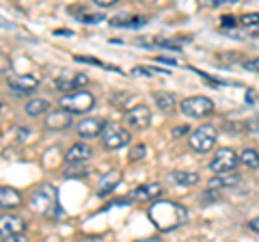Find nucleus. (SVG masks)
Listing matches in <instances>:
<instances>
[{"instance_id": "obj_17", "label": "nucleus", "mask_w": 259, "mask_h": 242, "mask_svg": "<svg viewBox=\"0 0 259 242\" xmlns=\"http://www.w3.org/2000/svg\"><path fill=\"white\" fill-rule=\"evenodd\" d=\"M22 195L11 186H3L0 188V208H18L22 206Z\"/></svg>"}, {"instance_id": "obj_9", "label": "nucleus", "mask_w": 259, "mask_h": 242, "mask_svg": "<svg viewBox=\"0 0 259 242\" xmlns=\"http://www.w3.org/2000/svg\"><path fill=\"white\" fill-rule=\"evenodd\" d=\"M149 121H151V110H149V106H145V104H139V106L130 108L127 115H125V124L130 128H136V130L147 128Z\"/></svg>"}, {"instance_id": "obj_8", "label": "nucleus", "mask_w": 259, "mask_h": 242, "mask_svg": "<svg viewBox=\"0 0 259 242\" xmlns=\"http://www.w3.org/2000/svg\"><path fill=\"white\" fill-rule=\"evenodd\" d=\"M26 231V221L18 214H0V240Z\"/></svg>"}, {"instance_id": "obj_18", "label": "nucleus", "mask_w": 259, "mask_h": 242, "mask_svg": "<svg viewBox=\"0 0 259 242\" xmlns=\"http://www.w3.org/2000/svg\"><path fill=\"white\" fill-rule=\"evenodd\" d=\"M149 22V18L145 15H134V18H112L110 20V26H117V28H141Z\"/></svg>"}, {"instance_id": "obj_23", "label": "nucleus", "mask_w": 259, "mask_h": 242, "mask_svg": "<svg viewBox=\"0 0 259 242\" xmlns=\"http://www.w3.org/2000/svg\"><path fill=\"white\" fill-rule=\"evenodd\" d=\"M153 100H156V104H158L162 110H173L175 106H180V104H177V98H175L173 93H168V91L156 93V95H153Z\"/></svg>"}, {"instance_id": "obj_33", "label": "nucleus", "mask_w": 259, "mask_h": 242, "mask_svg": "<svg viewBox=\"0 0 259 242\" xmlns=\"http://www.w3.org/2000/svg\"><path fill=\"white\" fill-rule=\"evenodd\" d=\"M246 102L248 104H257L259 102V95L253 91V89H248V91H246Z\"/></svg>"}, {"instance_id": "obj_3", "label": "nucleus", "mask_w": 259, "mask_h": 242, "mask_svg": "<svg viewBox=\"0 0 259 242\" xmlns=\"http://www.w3.org/2000/svg\"><path fill=\"white\" fill-rule=\"evenodd\" d=\"M180 110L190 119H205L214 115V102L207 95H190V98L182 100Z\"/></svg>"}, {"instance_id": "obj_16", "label": "nucleus", "mask_w": 259, "mask_h": 242, "mask_svg": "<svg viewBox=\"0 0 259 242\" xmlns=\"http://www.w3.org/2000/svg\"><path fill=\"white\" fill-rule=\"evenodd\" d=\"M119 182H121V173L119 171H108L106 175H102L100 182H97V195L100 197L110 195V192L119 186Z\"/></svg>"}, {"instance_id": "obj_22", "label": "nucleus", "mask_w": 259, "mask_h": 242, "mask_svg": "<svg viewBox=\"0 0 259 242\" xmlns=\"http://www.w3.org/2000/svg\"><path fill=\"white\" fill-rule=\"evenodd\" d=\"M238 24L244 30H250L255 37L259 35V11H255V13H246V15H242V18L238 20Z\"/></svg>"}, {"instance_id": "obj_5", "label": "nucleus", "mask_w": 259, "mask_h": 242, "mask_svg": "<svg viewBox=\"0 0 259 242\" xmlns=\"http://www.w3.org/2000/svg\"><path fill=\"white\" fill-rule=\"evenodd\" d=\"M240 165V154L231 147H221L216 149L214 158L209 160V171L216 175H225V173H236V169Z\"/></svg>"}, {"instance_id": "obj_1", "label": "nucleus", "mask_w": 259, "mask_h": 242, "mask_svg": "<svg viewBox=\"0 0 259 242\" xmlns=\"http://www.w3.org/2000/svg\"><path fill=\"white\" fill-rule=\"evenodd\" d=\"M147 216L151 225L160 231H173L177 227L188 221V210L184 206L175 204V201H166V199H158L153 201L147 210Z\"/></svg>"}, {"instance_id": "obj_34", "label": "nucleus", "mask_w": 259, "mask_h": 242, "mask_svg": "<svg viewBox=\"0 0 259 242\" xmlns=\"http://www.w3.org/2000/svg\"><path fill=\"white\" fill-rule=\"evenodd\" d=\"M248 229L255 231V233H259V216H255V219L248 221Z\"/></svg>"}, {"instance_id": "obj_36", "label": "nucleus", "mask_w": 259, "mask_h": 242, "mask_svg": "<svg viewBox=\"0 0 259 242\" xmlns=\"http://www.w3.org/2000/svg\"><path fill=\"white\" fill-rule=\"evenodd\" d=\"M134 242H162L160 238H143V240H134Z\"/></svg>"}, {"instance_id": "obj_25", "label": "nucleus", "mask_w": 259, "mask_h": 242, "mask_svg": "<svg viewBox=\"0 0 259 242\" xmlns=\"http://www.w3.org/2000/svg\"><path fill=\"white\" fill-rule=\"evenodd\" d=\"M71 13H76V18L84 24H97V22L104 20L102 13H89L87 9H71Z\"/></svg>"}, {"instance_id": "obj_14", "label": "nucleus", "mask_w": 259, "mask_h": 242, "mask_svg": "<svg viewBox=\"0 0 259 242\" xmlns=\"http://www.w3.org/2000/svg\"><path fill=\"white\" fill-rule=\"evenodd\" d=\"M39 80L30 74H24V76H11L9 78V87L13 89L15 93H32L37 89Z\"/></svg>"}, {"instance_id": "obj_30", "label": "nucleus", "mask_w": 259, "mask_h": 242, "mask_svg": "<svg viewBox=\"0 0 259 242\" xmlns=\"http://www.w3.org/2000/svg\"><path fill=\"white\" fill-rule=\"evenodd\" d=\"M221 24H223V28H229V26L236 28V26H238V20H236V18H231V15H225Z\"/></svg>"}, {"instance_id": "obj_20", "label": "nucleus", "mask_w": 259, "mask_h": 242, "mask_svg": "<svg viewBox=\"0 0 259 242\" xmlns=\"http://www.w3.org/2000/svg\"><path fill=\"white\" fill-rule=\"evenodd\" d=\"M48 110H50V102L44 100V98H35V100L26 102V115L28 117H41Z\"/></svg>"}, {"instance_id": "obj_19", "label": "nucleus", "mask_w": 259, "mask_h": 242, "mask_svg": "<svg viewBox=\"0 0 259 242\" xmlns=\"http://www.w3.org/2000/svg\"><path fill=\"white\" fill-rule=\"evenodd\" d=\"M238 182H240V175L238 173H225V175L212 177V180L207 182V186L209 188H231V186H236Z\"/></svg>"}, {"instance_id": "obj_27", "label": "nucleus", "mask_w": 259, "mask_h": 242, "mask_svg": "<svg viewBox=\"0 0 259 242\" xmlns=\"http://www.w3.org/2000/svg\"><path fill=\"white\" fill-rule=\"evenodd\" d=\"M246 130H248V132H253V134H259V115L250 117V119L246 121Z\"/></svg>"}, {"instance_id": "obj_6", "label": "nucleus", "mask_w": 259, "mask_h": 242, "mask_svg": "<svg viewBox=\"0 0 259 242\" xmlns=\"http://www.w3.org/2000/svg\"><path fill=\"white\" fill-rule=\"evenodd\" d=\"M95 106V95L89 91H74L61 98V108L67 110L69 115H84Z\"/></svg>"}, {"instance_id": "obj_10", "label": "nucleus", "mask_w": 259, "mask_h": 242, "mask_svg": "<svg viewBox=\"0 0 259 242\" xmlns=\"http://www.w3.org/2000/svg\"><path fill=\"white\" fill-rule=\"evenodd\" d=\"M106 130V121L100 117H87L82 121H78V134L82 139H95Z\"/></svg>"}, {"instance_id": "obj_4", "label": "nucleus", "mask_w": 259, "mask_h": 242, "mask_svg": "<svg viewBox=\"0 0 259 242\" xmlns=\"http://www.w3.org/2000/svg\"><path fill=\"white\" fill-rule=\"evenodd\" d=\"M216 139H218V130H216V128L209 126V124H203V126H199L197 130L190 134L188 145H190L192 151H197V154H207V151L214 149Z\"/></svg>"}, {"instance_id": "obj_28", "label": "nucleus", "mask_w": 259, "mask_h": 242, "mask_svg": "<svg viewBox=\"0 0 259 242\" xmlns=\"http://www.w3.org/2000/svg\"><path fill=\"white\" fill-rule=\"evenodd\" d=\"M9 71H11V61H9V56L0 54V74H9Z\"/></svg>"}, {"instance_id": "obj_11", "label": "nucleus", "mask_w": 259, "mask_h": 242, "mask_svg": "<svg viewBox=\"0 0 259 242\" xmlns=\"http://www.w3.org/2000/svg\"><path fill=\"white\" fill-rule=\"evenodd\" d=\"M89 83L84 74H71V71H63V74L54 80V85L59 91H69V89H80Z\"/></svg>"}, {"instance_id": "obj_12", "label": "nucleus", "mask_w": 259, "mask_h": 242, "mask_svg": "<svg viewBox=\"0 0 259 242\" xmlns=\"http://www.w3.org/2000/svg\"><path fill=\"white\" fill-rule=\"evenodd\" d=\"M91 156H93V149L89 147L87 143H76V145H71V147L67 149V154H65V163H69V165H82Z\"/></svg>"}, {"instance_id": "obj_2", "label": "nucleus", "mask_w": 259, "mask_h": 242, "mask_svg": "<svg viewBox=\"0 0 259 242\" xmlns=\"http://www.w3.org/2000/svg\"><path fill=\"white\" fill-rule=\"evenodd\" d=\"M30 208L44 216H52V210H56V216L63 214V208H59V199H56V188L50 184H44L30 195Z\"/></svg>"}, {"instance_id": "obj_24", "label": "nucleus", "mask_w": 259, "mask_h": 242, "mask_svg": "<svg viewBox=\"0 0 259 242\" xmlns=\"http://www.w3.org/2000/svg\"><path fill=\"white\" fill-rule=\"evenodd\" d=\"M240 165H244L248 169H259V151L253 147H246L242 149L240 154Z\"/></svg>"}, {"instance_id": "obj_7", "label": "nucleus", "mask_w": 259, "mask_h": 242, "mask_svg": "<svg viewBox=\"0 0 259 242\" xmlns=\"http://www.w3.org/2000/svg\"><path fill=\"white\" fill-rule=\"evenodd\" d=\"M130 141H132V136H130L127 130L119 126H108L106 132H104V147L115 151V149H121V147H127Z\"/></svg>"}, {"instance_id": "obj_21", "label": "nucleus", "mask_w": 259, "mask_h": 242, "mask_svg": "<svg viewBox=\"0 0 259 242\" xmlns=\"http://www.w3.org/2000/svg\"><path fill=\"white\" fill-rule=\"evenodd\" d=\"M168 177L175 184H182V186H194L199 182V173H192V171H173Z\"/></svg>"}, {"instance_id": "obj_15", "label": "nucleus", "mask_w": 259, "mask_h": 242, "mask_svg": "<svg viewBox=\"0 0 259 242\" xmlns=\"http://www.w3.org/2000/svg\"><path fill=\"white\" fill-rule=\"evenodd\" d=\"M74 121H71V115L67 110H52L50 115L46 117V128H50V130H65V128H69Z\"/></svg>"}, {"instance_id": "obj_29", "label": "nucleus", "mask_w": 259, "mask_h": 242, "mask_svg": "<svg viewBox=\"0 0 259 242\" xmlns=\"http://www.w3.org/2000/svg\"><path fill=\"white\" fill-rule=\"evenodd\" d=\"M242 67L248 69V71H255V74H259V56H257V59L244 61V63H242Z\"/></svg>"}, {"instance_id": "obj_32", "label": "nucleus", "mask_w": 259, "mask_h": 242, "mask_svg": "<svg viewBox=\"0 0 259 242\" xmlns=\"http://www.w3.org/2000/svg\"><path fill=\"white\" fill-rule=\"evenodd\" d=\"M95 7H102V9H108V7L117 5V0H93Z\"/></svg>"}, {"instance_id": "obj_37", "label": "nucleus", "mask_w": 259, "mask_h": 242, "mask_svg": "<svg viewBox=\"0 0 259 242\" xmlns=\"http://www.w3.org/2000/svg\"><path fill=\"white\" fill-rule=\"evenodd\" d=\"M257 37H259V35H257Z\"/></svg>"}, {"instance_id": "obj_35", "label": "nucleus", "mask_w": 259, "mask_h": 242, "mask_svg": "<svg viewBox=\"0 0 259 242\" xmlns=\"http://www.w3.org/2000/svg\"><path fill=\"white\" fill-rule=\"evenodd\" d=\"M188 132V126H182V128H175L173 130V136H180V134H186Z\"/></svg>"}, {"instance_id": "obj_26", "label": "nucleus", "mask_w": 259, "mask_h": 242, "mask_svg": "<svg viewBox=\"0 0 259 242\" xmlns=\"http://www.w3.org/2000/svg\"><path fill=\"white\" fill-rule=\"evenodd\" d=\"M145 154H147V147H145V145H134V147H130V160H132V163L145 158Z\"/></svg>"}, {"instance_id": "obj_13", "label": "nucleus", "mask_w": 259, "mask_h": 242, "mask_svg": "<svg viewBox=\"0 0 259 242\" xmlns=\"http://www.w3.org/2000/svg\"><path fill=\"white\" fill-rule=\"evenodd\" d=\"M162 195V186L158 182H151V184H143V186L134 188L132 192V199L134 201H141V204H145V201H158Z\"/></svg>"}, {"instance_id": "obj_31", "label": "nucleus", "mask_w": 259, "mask_h": 242, "mask_svg": "<svg viewBox=\"0 0 259 242\" xmlns=\"http://www.w3.org/2000/svg\"><path fill=\"white\" fill-rule=\"evenodd\" d=\"M0 242H28V238L24 233H18V236H9V238H3Z\"/></svg>"}]
</instances>
